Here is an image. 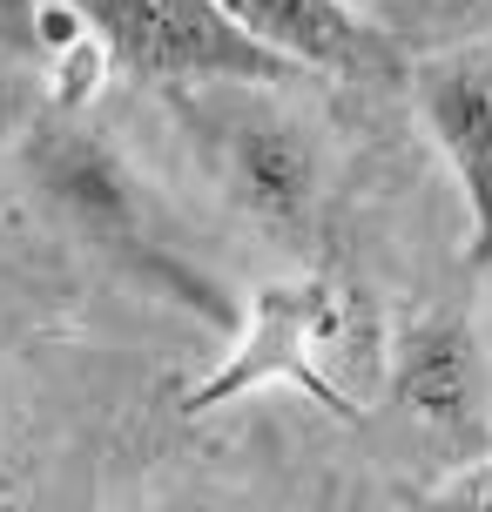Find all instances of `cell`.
Returning a JSON list of instances; mask_svg holds the SVG:
<instances>
[{
  "label": "cell",
  "mask_w": 492,
  "mask_h": 512,
  "mask_svg": "<svg viewBox=\"0 0 492 512\" xmlns=\"http://www.w3.org/2000/svg\"><path fill=\"white\" fill-rule=\"evenodd\" d=\"M277 378L311 391L337 418H364L391 384V331L378 317V304L351 277L263 283L250 297V310H243L230 358L182 398V411H216Z\"/></svg>",
  "instance_id": "cell-1"
},
{
  "label": "cell",
  "mask_w": 492,
  "mask_h": 512,
  "mask_svg": "<svg viewBox=\"0 0 492 512\" xmlns=\"http://www.w3.org/2000/svg\"><path fill=\"white\" fill-rule=\"evenodd\" d=\"M81 34L142 81H230V88H270L290 68L243 34L216 0H75Z\"/></svg>",
  "instance_id": "cell-2"
},
{
  "label": "cell",
  "mask_w": 492,
  "mask_h": 512,
  "mask_svg": "<svg viewBox=\"0 0 492 512\" xmlns=\"http://www.w3.org/2000/svg\"><path fill=\"white\" fill-rule=\"evenodd\" d=\"M391 398L452 465L492 459V351L459 310H418L391 337Z\"/></svg>",
  "instance_id": "cell-3"
},
{
  "label": "cell",
  "mask_w": 492,
  "mask_h": 512,
  "mask_svg": "<svg viewBox=\"0 0 492 512\" xmlns=\"http://www.w3.org/2000/svg\"><path fill=\"white\" fill-rule=\"evenodd\" d=\"M412 102L459 176L472 216V263H492V41L425 54L412 68Z\"/></svg>",
  "instance_id": "cell-4"
},
{
  "label": "cell",
  "mask_w": 492,
  "mask_h": 512,
  "mask_svg": "<svg viewBox=\"0 0 492 512\" xmlns=\"http://www.w3.org/2000/svg\"><path fill=\"white\" fill-rule=\"evenodd\" d=\"M270 61L290 75H337L358 81L391 68V41L344 0H216Z\"/></svg>",
  "instance_id": "cell-5"
},
{
  "label": "cell",
  "mask_w": 492,
  "mask_h": 512,
  "mask_svg": "<svg viewBox=\"0 0 492 512\" xmlns=\"http://www.w3.org/2000/svg\"><path fill=\"white\" fill-rule=\"evenodd\" d=\"M223 176H230V196L250 223L284 236L311 223L324 162H317V142L290 115H243L223 142Z\"/></svg>",
  "instance_id": "cell-6"
},
{
  "label": "cell",
  "mask_w": 492,
  "mask_h": 512,
  "mask_svg": "<svg viewBox=\"0 0 492 512\" xmlns=\"http://www.w3.org/2000/svg\"><path fill=\"white\" fill-rule=\"evenodd\" d=\"M27 169H34V182L48 189L54 203L68 209L75 223H88L95 236H122L142 230V189H135L129 162L108 149V142H95L88 128L75 122H48L34 142H27Z\"/></svg>",
  "instance_id": "cell-7"
},
{
  "label": "cell",
  "mask_w": 492,
  "mask_h": 512,
  "mask_svg": "<svg viewBox=\"0 0 492 512\" xmlns=\"http://www.w3.org/2000/svg\"><path fill=\"white\" fill-rule=\"evenodd\" d=\"M432 512H492V459L452 465L445 486L432 492Z\"/></svg>",
  "instance_id": "cell-8"
},
{
  "label": "cell",
  "mask_w": 492,
  "mask_h": 512,
  "mask_svg": "<svg viewBox=\"0 0 492 512\" xmlns=\"http://www.w3.org/2000/svg\"><path fill=\"white\" fill-rule=\"evenodd\" d=\"M41 54V0H0V61Z\"/></svg>",
  "instance_id": "cell-9"
},
{
  "label": "cell",
  "mask_w": 492,
  "mask_h": 512,
  "mask_svg": "<svg viewBox=\"0 0 492 512\" xmlns=\"http://www.w3.org/2000/svg\"><path fill=\"white\" fill-rule=\"evenodd\" d=\"M14 122H21V102H14V95H7V88H0V142H7V135H14Z\"/></svg>",
  "instance_id": "cell-10"
},
{
  "label": "cell",
  "mask_w": 492,
  "mask_h": 512,
  "mask_svg": "<svg viewBox=\"0 0 492 512\" xmlns=\"http://www.w3.org/2000/svg\"><path fill=\"white\" fill-rule=\"evenodd\" d=\"M142 512H209V506H182V499H169V506H142Z\"/></svg>",
  "instance_id": "cell-11"
},
{
  "label": "cell",
  "mask_w": 492,
  "mask_h": 512,
  "mask_svg": "<svg viewBox=\"0 0 492 512\" xmlns=\"http://www.w3.org/2000/svg\"><path fill=\"white\" fill-rule=\"evenodd\" d=\"M344 7H358V14H371V7H378V0H344Z\"/></svg>",
  "instance_id": "cell-12"
}]
</instances>
